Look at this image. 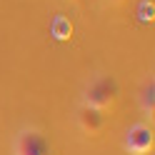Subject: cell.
<instances>
[{
	"mask_svg": "<svg viewBox=\"0 0 155 155\" xmlns=\"http://www.w3.org/2000/svg\"><path fill=\"white\" fill-rule=\"evenodd\" d=\"M78 125H80V130L85 135H90V138H95V135H100L103 128H105V110H98L93 108V105H80L78 108Z\"/></svg>",
	"mask_w": 155,
	"mask_h": 155,
	"instance_id": "4",
	"label": "cell"
},
{
	"mask_svg": "<svg viewBox=\"0 0 155 155\" xmlns=\"http://www.w3.org/2000/svg\"><path fill=\"white\" fill-rule=\"evenodd\" d=\"M138 103H140V108H143L145 115H153L155 113V83H153V75L145 78L143 88L138 93Z\"/></svg>",
	"mask_w": 155,
	"mask_h": 155,
	"instance_id": "5",
	"label": "cell"
},
{
	"mask_svg": "<svg viewBox=\"0 0 155 155\" xmlns=\"http://www.w3.org/2000/svg\"><path fill=\"white\" fill-rule=\"evenodd\" d=\"M155 145L153 128L145 123H135L125 130V150L130 155H150Z\"/></svg>",
	"mask_w": 155,
	"mask_h": 155,
	"instance_id": "3",
	"label": "cell"
},
{
	"mask_svg": "<svg viewBox=\"0 0 155 155\" xmlns=\"http://www.w3.org/2000/svg\"><path fill=\"white\" fill-rule=\"evenodd\" d=\"M13 155H50V143L38 128H23L13 140Z\"/></svg>",
	"mask_w": 155,
	"mask_h": 155,
	"instance_id": "2",
	"label": "cell"
},
{
	"mask_svg": "<svg viewBox=\"0 0 155 155\" xmlns=\"http://www.w3.org/2000/svg\"><path fill=\"white\" fill-rule=\"evenodd\" d=\"M110 3H125V0H110Z\"/></svg>",
	"mask_w": 155,
	"mask_h": 155,
	"instance_id": "6",
	"label": "cell"
},
{
	"mask_svg": "<svg viewBox=\"0 0 155 155\" xmlns=\"http://www.w3.org/2000/svg\"><path fill=\"white\" fill-rule=\"evenodd\" d=\"M150 155H153V153H150Z\"/></svg>",
	"mask_w": 155,
	"mask_h": 155,
	"instance_id": "7",
	"label": "cell"
},
{
	"mask_svg": "<svg viewBox=\"0 0 155 155\" xmlns=\"http://www.w3.org/2000/svg\"><path fill=\"white\" fill-rule=\"evenodd\" d=\"M120 100V85L113 75H95L85 85V105L98 110H108Z\"/></svg>",
	"mask_w": 155,
	"mask_h": 155,
	"instance_id": "1",
	"label": "cell"
}]
</instances>
